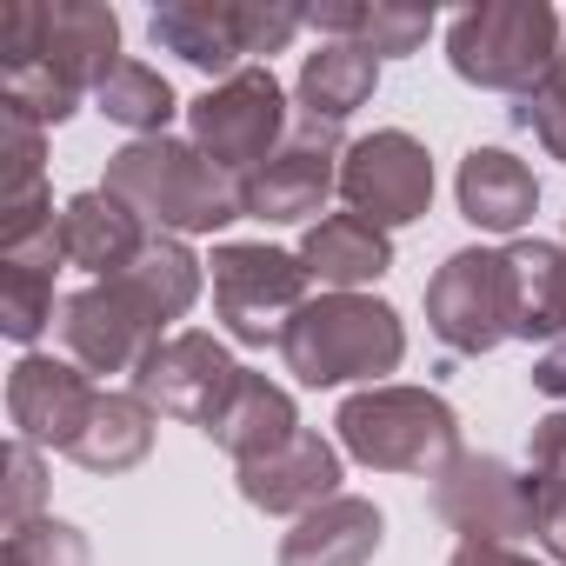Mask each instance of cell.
Here are the masks:
<instances>
[{"instance_id": "cell-1", "label": "cell", "mask_w": 566, "mask_h": 566, "mask_svg": "<svg viewBox=\"0 0 566 566\" xmlns=\"http://www.w3.org/2000/svg\"><path fill=\"white\" fill-rule=\"evenodd\" d=\"M120 67V21L94 0H8L0 8V107L61 127L81 94Z\"/></svg>"}, {"instance_id": "cell-2", "label": "cell", "mask_w": 566, "mask_h": 566, "mask_svg": "<svg viewBox=\"0 0 566 566\" xmlns=\"http://www.w3.org/2000/svg\"><path fill=\"white\" fill-rule=\"evenodd\" d=\"M101 187L114 200H127L160 233H213V227L240 220V180H227L193 140H174V134L127 140L107 160Z\"/></svg>"}, {"instance_id": "cell-3", "label": "cell", "mask_w": 566, "mask_h": 566, "mask_svg": "<svg viewBox=\"0 0 566 566\" xmlns=\"http://www.w3.org/2000/svg\"><path fill=\"white\" fill-rule=\"evenodd\" d=\"M280 360L301 387H347V380H380L407 360V327L387 301L374 294H321L307 301L287 334Z\"/></svg>"}, {"instance_id": "cell-4", "label": "cell", "mask_w": 566, "mask_h": 566, "mask_svg": "<svg viewBox=\"0 0 566 566\" xmlns=\"http://www.w3.org/2000/svg\"><path fill=\"white\" fill-rule=\"evenodd\" d=\"M340 447L374 473L440 480L460 460V413L433 387H367L340 407Z\"/></svg>"}, {"instance_id": "cell-5", "label": "cell", "mask_w": 566, "mask_h": 566, "mask_svg": "<svg viewBox=\"0 0 566 566\" xmlns=\"http://www.w3.org/2000/svg\"><path fill=\"white\" fill-rule=\"evenodd\" d=\"M301 28H307V8H280V0H253V8L247 0H167L147 21L154 48L180 54L213 81H233L240 67L280 54Z\"/></svg>"}, {"instance_id": "cell-6", "label": "cell", "mask_w": 566, "mask_h": 566, "mask_svg": "<svg viewBox=\"0 0 566 566\" xmlns=\"http://www.w3.org/2000/svg\"><path fill=\"white\" fill-rule=\"evenodd\" d=\"M447 61L486 94H533L559 61V14L546 0H486L447 28Z\"/></svg>"}, {"instance_id": "cell-7", "label": "cell", "mask_w": 566, "mask_h": 566, "mask_svg": "<svg viewBox=\"0 0 566 566\" xmlns=\"http://www.w3.org/2000/svg\"><path fill=\"white\" fill-rule=\"evenodd\" d=\"M187 127H193V147L227 180H247L294 134L287 87L273 81V67H240L233 81H213L200 101H187Z\"/></svg>"}, {"instance_id": "cell-8", "label": "cell", "mask_w": 566, "mask_h": 566, "mask_svg": "<svg viewBox=\"0 0 566 566\" xmlns=\"http://www.w3.org/2000/svg\"><path fill=\"white\" fill-rule=\"evenodd\" d=\"M213 314L240 347H280L287 321L307 307V266L287 247L227 240L213 247Z\"/></svg>"}, {"instance_id": "cell-9", "label": "cell", "mask_w": 566, "mask_h": 566, "mask_svg": "<svg viewBox=\"0 0 566 566\" xmlns=\"http://www.w3.org/2000/svg\"><path fill=\"white\" fill-rule=\"evenodd\" d=\"M427 327L447 354H493L500 340H513V273H506V247H460L447 253V266L427 280Z\"/></svg>"}, {"instance_id": "cell-10", "label": "cell", "mask_w": 566, "mask_h": 566, "mask_svg": "<svg viewBox=\"0 0 566 566\" xmlns=\"http://www.w3.org/2000/svg\"><path fill=\"white\" fill-rule=\"evenodd\" d=\"M167 314L134 287L127 273H114V280H94V287H81V294H67L61 301V340H67V354H74V367H87V374H140V360L167 340Z\"/></svg>"}, {"instance_id": "cell-11", "label": "cell", "mask_w": 566, "mask_h": 566, "mask_svg": "<svg viewBox=\"0 0 566 566\" xmlns=\"http://www.w3.org/2000/svg\"><path fill=\"white\" fill-rule=\"evenodd\" d=\"M533 506H539V473L506 467L500 453H460L440 480H433V513L460 533V539H486V546H513L533 533Z\"/></svg>"}, {"instance_id": "cell-12", "label": "cell", "mask_w": 566, "mask_h": 566, "mask_svg": "<svg viewBox=\"0 0 566 566\" xmlns=\"http://www.w3.org/2000/svg\"><path fill=\"white\" fill-rule=\"evenodd\" d=\"M340 127H321V120H294L287 147H280L260 174L240 180V220H266V227H294L307 213L327 207V193H340Z\"/></svg>"}, {"instance_id": "cell-13", "label": "cell", "mask_w": 566, "mask_h": 566, "mask_svg": "<svg viewBox=\"0 0 566 566\" xmlns=\"http://www.w3.org/2000/svg\"><path fill=\"white\" fill-rule=\"evenodd\" d=\"M340 200H347V213H360V220H374L387 233L413 227L433 207V160H427V147L413 134H400V127H380V134L354 140L347 160H340Z\"/></svg>"}, {"instance_id": "cell-14", "label": "cell", "mask_w": 566, "mask_h": 566, "mask_svg": "<svg viewBox=\"0 0 566 566\" xmlns=\"http://www.w3.org/2000/svg\"><path fill=\"white\" fill-rule=\"evenodd\" d=\"M240 374L247 367H233V354L213 340V334H167L147 360H140V374H134V394L154 407V413H167V420H187V427H213L220 413H227V400H233V387H240Z\"/></svg>"}, {"instance_id": "cell-15", "label": "cell", "mask_w": 566, "mask_h": 566, "mask_svg": "<svg viewBox=\"0 0 566 566\" xmlns=\"http://www.w3.org/2000/svg\"><path fill=\"white\" fill-rule=\"evenodd\" d=\"M94 407H101V387L74 360L21 354L8 374V420H14V440H28V447L67 453L81 440V427L94 420Z\"/></svg>"}, {"instance_id": "cell-16", "label": "cell", "mask_w": 566, "mask_h": 566, "mask_svg": "<svg viewBox=\"0 0 566 566\" xmlns=\"http://www.w3.org/2000/svg\"><path fill=\"white\" fill-rule=\"evenodd\" d=\"M240 500L260 506V513H294V520H307L314 506L340 500V447L321 440L314 427H301L287 447H273L266 460H247L240 467Z\"/></svg>"}, {"instance_id": "cell-17", "label": "cell", "mask_w": 566, "mask_h": 566, "mask_svg": "<svg viewBox=\"0 0 566 566\" xmlns=\"http://www.w3.org/2000/svg\"><path fill=\"white\" fill-rule=\"evenodd\" d=\"M147 240H154L147 220H140L127 200H114L107 187H87V193H74V200L61 207V253H67V266H81V273H94V280L127 273Z\"/></svg>"}, {"instance_id": "cell-18", "label": "cell", "mask_w": 566, "mask_h": 566, "mask_svg": "<svg viewBox=\"0 0 566 566\" xmlns=\"http://www.w3.org/2000/svg\"><path fill=\"white\" fill-rule=\"evenodd\" d=\"M301 266H307V280H321L327 294H360L394 266V240H387V227H374L360 213H327V220L307 227Z\"/></svg>"}, {"instance_id": "cell-19", "label": "cell", "mask_w": 566, "mask_h": 566, "mask_svg": "<svg viewBox=\"0 0 566 566\" xmlns=\"http://www.w3.org/2000/svg\"><path fill=\"white\" fill-rule=\"evenodd\" d=\"M380 533H387L380 506L360 493H340L307 520H294V533L280 539V566H367L380 553Z\"/></svg>"}, {"instance_id": "cell-20", "label": "cell", "mask_w": 566, "mask_h": 566, "mask_svg": "<svg viewBox=\"0 0 566 566\" xmlns=\"http://www.w3.org/2000/svg\"><path fill=\"white\" fill-rule=\"evenodd\" d=\"M453 193H460V213H467L480 233H520V227L533 220V207H539L533 167H526L520 154H506V147H473V154L460 160Z\"/></svg>"}, {"instance_id": "cell-21", "label": "cell", "mask_w": 566, "mask_h": 566, "mask_svg": "<svg viewBox=\"0 0 566 566\" xmlns=\"http://www.w3.org/2000/svg\"><path fill=\"white\" fill-rule=\"evenodd\" d=\"M294 433H301L294 394H287V387H273L266 374H240V387H233L227 413L207 427V440H213L220 453H233V467H247V460H266L273 447H287Z\"/></svg>"}, {"instance_id": "cell-22", "label": "cell", "mask_w": 566, "mask_h": 566, "mask_svg": "<svg viewBox=\"0 0 566 566\" xmlns=\"http://www.w3.org/2000/svg\"><path fill=\"white\" fill-rule=\"evenodd\" d=\"M513 340H566V247L553 240H513Z\"/></svg>"}, {"instance_id": "cell-23", "label": "cell", "mask_w": 566, "mask_h": 566, "mask_svg": "<svg viewBox=\"0 0 566 566\" xmlns=\"http://www.w3.org/2000/svg\"><path fill=\"white\" fill-rule=\"evenodd\" d=\"M61 266H67L61 233L0 253V327H8V340L34 347V340L54 327V273H61Z\"/></svg>"}, {"instance_id": "cell-24", "label": "cell", "mask_w": 566, "mask_h": 566, "mask_svg": "<svg viewBox=\"0 0 566 566\" xmlns=\"http://www.w3.org/2000/svg\"><path fill=\"white\" fill-rule=\"evenodd\" d=\"M380 87V61L354 41H321L301 67V114L321 120V127H340L354 120Z\"/></svg>"}, {"instance_id": "cell-25", "label": "cell", "mask_w": 566, "mask_h": 566, "mask_svg": "<svg viewBox=\"0 0 566 566\" xmlns=\"http://www.w3.org/2000/svg\"><path fill=\"white\" fill-rule=\"evenodd\" d=\"M154 453V407L127 387V394H101V407H94V420L81 427V440L67 447V460L74 467H87V473H127V467H140Z\"/></svg>"}, {"instance_id": "cell-26", "label": "cell", "mask_w": 566, "mask_h": 566, "mask_svg": "<svg viewBox=\"0 0 566 566\" xmlns=\"http://www.w3.org/2000/svg\"><path fill=\"white\" fill-rule=\"evenodd\" d=\"M307 28L327 41H354L374 61H400L433 34V8H394V0H374V8H307Z\"/></svg>"}, {"instance_id": "cell-27", "label": "cell", "mask_w": 566, "mask_h": 566, "mask_svg": "<svg viewBox=\"0 0 566 566\" xmlns=\"http://www.w3.org/2000/svg\"><path fill=\"white\" fill-rule=\"evenodd\" d=\"M101 114L114 120V127H127L134 140H154V134H167V120H174V87H167V74L160 67H147V61H120L107 81H101Z\"/></svg>"}, {"instance_id": "cell-28", "label": "cell", "mask_w": 566, "mask_h": 566, "mask_svg": "<svg viewBox=\"0 0 566 566\" xmlns=\"http://www.w3.org/2000/svg\"><path fill=\"white\" fill-rule=\"evenodd\" d=\"M127 280L167 314V321H180L193 301H200V260H193V247L180 240V233H154L147 247H140V260L127 266Z\"/></svg>"}, {"instance_id": "cell-29", "label": "cell", "mask_w": 566, "mask_h": 566, "mask_svg": "<svg viewBox=\"0 0 566 566\" xmlns=\"http://www.w3.org/2000/svg\"><path fill=\"white\" fill-rule=\"evenodd\" d=\"M513 120H520L553 160H566V14H559V61L546 67V81H539L533 94H520Z\"/></svg>"}, {"instance_id": "cell-30", "label": "cell", "mask_w": 566, "mask_h": 566, "mask_svg": "<svg viewBox=\"0 0 566 566\" xmlns=\"http://www.w3.org/2000/svg\"><path fill=\"white\" fill-rule=\"evenodd\" d=\"M8 566H94V546L67 520H28L8 533Z\"/></svg>"}, {"instance_id": "cell-31", "label": "cell", "mask_w": 566, "mask_h": 566, "mask_svg": "<svg viewBox=\"0 0 566 566\" xmlns=\"http://www.w3.org/2000/svg\"><path fill=\"white\" fill-rule=\"evenodd\" d=\"M41 493H48V480H41V447L14 440V447H8V533L28 526V520H41Z\"/></svg>"}, {"instance_id": "cell-32", "label": "cell", "mask_w": 566, "mask_h": 566, "mask_svg": "<svg viewBox=\"0 0 566 566\" xmlns=\"http://www.w3.org/2000/svg\"><path fill=\"white\" fill-rule=\"evenodd\" d=\"M533 539L546 546V559L566 566V480L539 473V506H533Z\"/></svg>"}, {"instance_id": "cell-33", "label": "cell", "mask_w": 566, "mask_h": 566, "mask_svg": "<svg viewBox=\"0 0 566 566\" xmlns=\"http://www.w3.org/2000/svg\"><path fill=\"white\" fill-rule=\"evenodd\" d=\"M533 473H559L566 480V413H546L533 427Z\"/></svg>"}, {"instance_id": "cell-34", "label": "cell", "mask_w": 566, "mask_h": 566, "mask_svg": "<svg viewBox=\"0 0 566 566\" xmlns=\"http://www.w3.org/2000/svg\"><path fill=\"white\" fill-rule=\"evenodd\" d=\"M447 566H539V559H526L520 546H486V539H460V553H453Z\"/></svg>"}, {"instance_id": "cell-35", "label": "cell", "mask_w": 566, "mask_h": 566, "mask_svg": "<svg viewBox=\"0 0 566 566\" xmlns=\"http://www.w3.org/2000/svg\"><path fill=\"white\" fill-rule=\"evenodd\" d=\"M533 387H539L546 400H566V340H553V347L533 360Z\"/></svg>"}]
</instances>
